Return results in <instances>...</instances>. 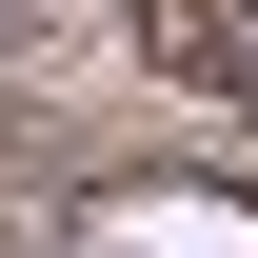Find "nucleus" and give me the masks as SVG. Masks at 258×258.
I'll return each instance as SVG.
<instances>
[{
	"instance_id": "f257e3e1",
	"label": "nucleus",
	"mask_w": 258,
	"mask_h": 258,
	"mask_svg": "<svg viewBox=\"0 0 258 258\" xmlns=\"http://www.w3.org/2000/svg\"><path fill=\"white\" fill-rule=\"evenodd\" d=\"M99 258H258V219H219V199H139V219H99Z\"/></svg>"
}]
</instances>
